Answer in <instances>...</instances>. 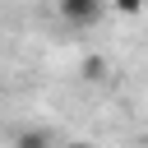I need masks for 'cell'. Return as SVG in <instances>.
I'll return each mask as SVG.
<instances>
[{
    "label": "cell",
    "instance_id": "obj_1",
    "mask_svg": "<svg viewBox=\"0 0 148 148\" xmlns=\"http://www.w3.org/2000/svg\"><path fill=\"white\" fill-rule=\"evenodd\" d=\"M56 9H60V18L69 28H92L106 14V0H56Z\"/></svg>",
    "mask_w": 148,
    "mask_h": 148
},
{
    "label": "cell",
    "instance_id": "obj_2",
    "mask_svg": "<svg viewBox=\"0 0 148 148\" xmlns=\"http://www.w3.org/2000/svg\"><path fill=\"white\" fill-rule=\"evenodd\" d=\"M14 148H51V134H46V130H23V134L14 139Z\"/></svg>",
    "mask_w": 148,
    "mask_h": 148
},
{
    "label": "cell",
    "instance_id": "obj_3",
    "mask_svg": "<svg viewBox=\"0 0 148 148\" xmlns=\"http://www.w3.org/2000/svg\"><path fill=\"white\" fill-rule=\"evenodd\" d=\"M83 79H88V83L106 79V60H102V56H88V60H83Z\"/></svg>",
    "mask_w": 148,
    "mask_h": 148
},
{
    "label": "cell",
    "instance_id": "obj_4",
    "mask_svg": "<svg viewBox=\"0 0 148 148\" xmlns=\"http://www.w3.org/2000/svg\"><path fill=\"white\" fill-rule=\"evenodd\" d=\"M111 9H120V14H139L143 0H111Z\"/></svg>",
    "mask_w": 148,
    "mask_h": 148
},
{
    "label": "cell",
    "instance_id": "obj_5",
    "mask_svg": "<svg viewBox=\"0 0 148 148\" xmlns=\"http://www.w3.org/2000/svg\"><path fill=\"white\" fill-rule=\"evenodd\" d=\"M69 148H92V143H69Z\"/></svg>",
    "mask_w": 148,
    "mask_h": 148
}]
</instances>
